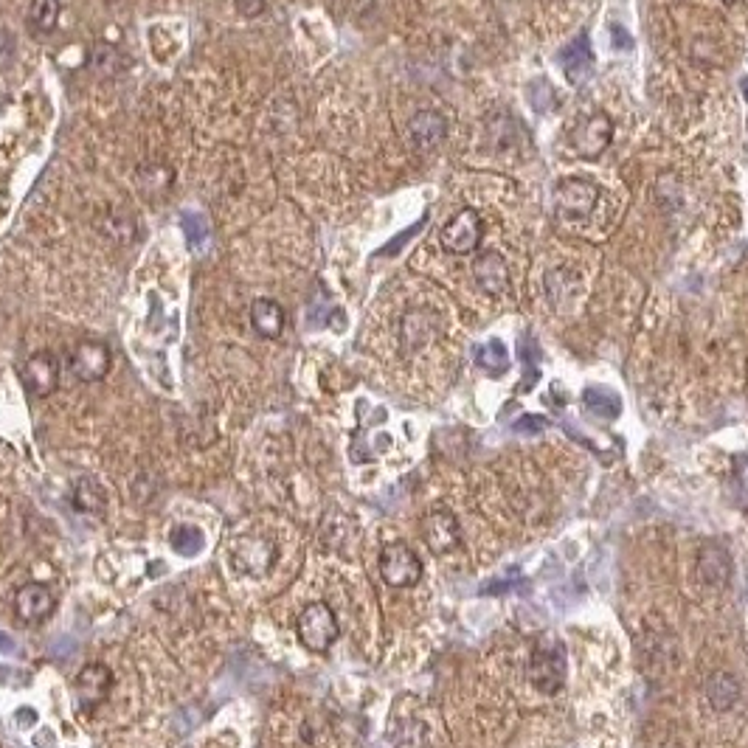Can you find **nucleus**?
<instances>
[{"instance_id": "obj_1", "label": "nucleus", "mask_w": 748, "mask_h": 748, "mask_svg": "<svg viewBox=\"0 0 748 748\" xmlns=\"http://www.w3.org/2000/svg\"><path fill=\"white\" fill-rule=\"evenodd\" d=\"M296 633H299V642L310 653H327L332 644L338 642V636H341L338 616H335V611H332L327 602H321V599L310 602L296 616Z\"/></svg>"}, {"instance_id": "obj_2", "label": "nucleus", "mask_w": 748, "mask_h": 748, "mask_svg": "<svg viewBox=\"0 0 748 748\" xmlns=\"http://www.w3.org/2000/svg\"><path fill=\"white\" fill-rule=\"evenodd\" d=\"M599 200V186L585 178H563L554 186V214L563 223L588 220Z\"/></svg>"}, {"instance_id": "obj_3", "label": "nucleus", "mask_w": 748, "mask_h": 748, "mask_svg": "<svg viewBox=\"0 0 748 748\" xmlns=\"http://www.w3.org/2000/svg\"><path fill=\"white\" fill-rule=\"evenodd\" d=\"M611 141H614V121L608 119V113H602V110L585 113V116H580V119L571 124V150L577 152L580 158H585V161L599 158L602 152L611 147Z\"/></svg>"}, {"instance_id": "obj_4", "label": "nucleus", "mask_w": 748, "mask_h": 748, "mask_svg": "<svg viewBox=\"0 0 748 748\" xmlns=\"http://www.w3.org/2000/svg\"><path fill=\"white\" fill-rule=\"evenodd\" d=\"M566 673H569V664H566V653H563L560 644L543 642L532 650V656H529V681H532V687L546 692V695H554L566 684Z\"/></svg>"}, {"instance_id": "obj_5", "label": "nucleus", "mask_w": 748, "mask_h": 748, "mask_svg": "<svg viewBox=\"0 0 748 748\" xmlns=\"http://www.w3.org/2000/svg\"><path fill=\"white\" fill-rule=\"evenodd\" d=\"M380 577L391 588H414L422 580V560L405 543H389L380 552Z\"/></svg>"}, {"instance_id": "obj_6", "label": "nucleus", "mask_w": 748, "mask_h": 748, "mask_svg": "<svg viewBox=\"0 0 748 748\" xmlns=\"http://www.w3.org/2000/svg\"><path fill=\"white\" fill-rule=\"evenodd\" d=\"M481 234H484V225H481V217L476 209H459L448 223L442 225L439 231V242L442 248L453 256H467L473 254L481 245Z\"/></svg>"}, {"instance_id": "obj_7", "label": "nucleus", "mask_w": 748, "mask_h": 748, "mask_svg": "<svg viewBox=\"0 0 748 748\" xmlns=\"http://www.w3.org/2000/svg\"><path fill=\"white\" fill-rule=\"evenodd\" d=\"M279 557V549L276 543L265 535H245L242 540H237L234 552H231V563L234 569L248 574V577H265L273 563Z\"/></svg>"}, {"instance_id": "obj_8", "label": "nucleus", "mask_w": 748, "mask_h": 748, "mask_svg": "<svg viewBox=\"0 0 748 748\" xmlns=\"http://www.w3.org/2000/svg\"><path fill=\"white\" fill-rule=\"evenodd\" d=\"M422 540L434 554H450L462 546V526L459 518L445 507L431 509L422 518Z\"/></svg>"}, {"instance_id": "obj_9", "label": "nucleus", "mask_w": 748, "mask_h": 748, "mask_svg": "<svg viewBox=\"0 0 748 748\" xmlns=\"http://www.w3.org/2000/svg\"><path fill=\"white\" fill-rule=\"evenodd\" d=\"M57 611V597L45 583H26L15 594V616L23 625H40Z\"/></svg>"}, {"instance_id": "obj_10", "label": "nucleus", "mask_w": 748, "mask_h": 748, "mask_svg": "<svg viewBox=\"0 0 748 748\" xmlns=\"http://www.w3.org/2000/svg\"><path fill=\"white\" fill-rule=\"evenodd\" d=\"M110 689H113V673H110V667H105V664H88V667H82L74 681L79 709L90 715L96 706L105 704Z\"/></svg>"}, {"instance_id": "obj_11", "label": "nucleus", "mask_w": 748, "mask_h": 748, "mask_svg": "<svg viewBox=\"0 0 748 748\" xmlns=\"http://www.w3.org/2000/svg\"><path fill=\"white\" fill-rule=\"evenodd\" d=\"M110 363H113L110 346L102 344V341H82L71 352V372L82 383H99V380H105L107 372H110Z\"/></svg>"}, {"instance_id": "obj_12", "label": "nucleus", "mask_w": 748, "mask_h": 748, "mask_svg": "<svg viewBox=\"0 0 748 748\" xmlns=\"http://www.w3.org/2000/svg\"><path fill=\"white\" fill-rule=\"evenodd\" d=\"M23 386L34 394V397H51L54 391L60 389V360L54 358L51 352H34L23 369Z\"/></svg>"}, {"instance_id": "obj_13", "label": "nucleus", "mask_w": 748, "mask_h": 748, "mask_svg": "<svg viewBox=\"0 0 748 748\" xmlns=\"http://www.w3.org/2000/svg\"><path fill=\"white\" fill-rule=\"evenodd\" d=\"M473 276H476V285H479L487 296H504L509 290V285H512L507 259L498 254V251H484V254L476 256V262H473Z\"/></svg>"}, {"instance_id": "obj_14", "label": "nucleus", "mask_w": 748, "mask_h": 748, "mask_svg": "<svg viewBox=\"0 0 748 748\" xmlns=\"http://www.w3.org/2000/svg\"><path fill=\"white\" fill-rule=\"evenodd\" d=\"M408 135L419 152L436 150L448 138V119L439 110H417L408 121Z\"/></svg>"}, {"instance_id": "obj_15", "label": "nucleus", "mask_w": 748, "mask_h": 748, "mask_svg": "<svg viewBox=\"0 0 748 748\" xmlns=\"http://www.w3.org/2000/svg\"><path fill=\"white\" fill-rule=\"evenodd\" d=\"M248 315H251V327L256 330V335H262L268 341H276L285 332V307L276 299H254Z\"/></svg>"}, {"instance_id": "obj_16", "label": "nucleus", "mask_w": 748, "mask_h": 748, "mask_svg": "<svg viewBox=\"0 0 748 748\" xmlns=\"http://www.w3.org/2000/svg\"><path fill=\"white\" fill-rule=\"evenodd\" d=\"M560 65L566 68V76L571 82H583L585 76L591 74L594 68V54H591V45H588V34H577V40L569 43L560 54H557Z\"/></svg>"}, {"instance_id": "obj_17", "label": "nucleus", "mask_w": 748, "mask_h": 748, "mask_svg": "<svg viewBox=\"0 0 748 748\" xmlns=\"http://www.w3.org/2000/svg\"><path fill=\"white\" fill-rule=\"evenodd\" d=\"M698 574L706 585H720L729 583L732 577V557L723 546H704L698 554Z\"/></svg>"}, {"instance_id": "obj_18", "label": "nucleus", "mask_w": 748, "mask_h": 748, "mask_svg": "<svg viewBox=\"0 0 748 748\" xmlns=\"http://www.w3.org/2000/svg\"><path fill=\"white\" fill-rule=\"evenodd\" d=\"M706 698H709L712 709L726 712V709H732V706L737 704V698H740V681H737L732 673L718 670V673H712L706 678Z\"/></svg>"}, {"instance_id": "obj_19", "label": "nucleus", "mask_w": 748, "mask_h": 748, "mask_svg": "<svg viewBox=\"0 0 748 748\" xmlns=\"http://www.w3.org/2000/svg\"><path fill=\"white\" fill-rule=\"evenodd\" d=\"M71 501L79 512H88V515H105L107 509V493L105 487L90 476H82V479L74 481L71 487Z\"/></svg>"}, {"instance_id": "obj_20", "label": "nucleus", "mask_w": 748, "mask_h": 748, "mask_svg": "<svg viewBox=\"0 0 748 748\" xmlns=\"http://www.w3.org/2000/svg\"><path fill=\"white\" fill-rule=\"evenodd\" d=\"M436 318L428 310H414L403 318V344L411 349H419L422 344L431 341L434 335Z\"/></svg>"}, {"instance_id": "obj_21", "label": "nucleus", "mask_w": 748, "mask_h": 748, "mask_svg": "<svg viewBox=\"0 0 748 748\" xmlns=\"http://www.w3.org/2000/svg\"><path fill=\"white\" fill-rule=\"evenodd\" d=\"M583 403L585 408L599 419H616L622 414V400L614 391L602 389V386H591V389L583 391Z\"/></svg>"}, {"instance_id": "obj_22", "label": "nucleus", "mask_w": 748, "mask_h": 748, "mask_svg": "<svg viewBox=\"0 0 748 748\" xmlns=\"http://www.w3.org/2000/svg\"><path fill=\"white\" fill-rule=\"evenodd\" d=\"M476 366H479L481 372L490 374V377H498V374H504L509 369L507 346L501 344L498 338L487 341V344H481L479 349H476Z\"/></svg>"}, {"instance_id": "obj_23", "label": "nucleus", "mask_w": 748, "mask_h": 748, "mask_svg": "<svg viewBox=\"0 0 748 748\" xmlns=\"http://www.w3.org/2000/svg\"><path fill=\"white\" fill-rule=\"evenodd\" d=\"M60 0H31L29 26L34 34H51L60 23Z\"/></svg>"}, {"instance_id": "obj_24", "label": "nucleus", "mask_w": 748, "mask_h": 748, "mask_svg": "<svg viewBox=\"0 0 748 748\" xmlns=\"http://www.w3.org/2000/svg\"><path fill=\"white\" fill-rule=\"evenodd\" d=\"M169 543H172V549L180 554V557H195V554L203 552V546H206V538H203V532L192 524H180L172 529V535H169Z\"/></svg>"}, {"instance_id": "obj_25", "label": "nucleus", "mask_w": 748, "mask_h": 748, "mask_svg": "<svg viewBox=\"0 0 748 748\" xmlns=\"http://www.w3.org/2000/svg\"><path fill=\"white\" fill-rule=\"evenodd\" d=\"M526 96H529V105L535 107L538 113H549L557 105V96H554V88L546 82V79H532L529 82V90H526Z\"/></svg>"}, {"instance_id": "obj_26", "label": "nucleus", "mask_w": 748, "mask_h": 748, "mask_svg": "<svg viewBox=\"0 0 748 748\" xmlns=\"http://www.w3.org/2000/svg\"><path fill=\"white\" fill-rule=\"evenodd\" d=\"M234 9H237L245 20H254V17L265 15L268 0H234Z\"/></svg>"}, {"instance_id": "obj_27", "label": "nucleus", "mask_w": 748, "mask_h": 748, "mask_svg": "<svg viewBox=\"0 0 748 748\" xmlns=\"http://www.w3.org/2000/svg\"><path fill=\"white\" fill-rule=\"evenodd\" d=\"M518 431H540V428H546V419L538 417H524L518 425H515Z\"/></svg>"}, {"instance_id": "obj_28", "label": "nucleus", "mask_w": 748, "mask_h": 748, "mask_svg": "<svg viewBox=\"0 0 748 748\" xmlns=\"http://www.w3.org/2000/svg\"><path fill=\"white\" fill-rule=\"evenodd\" d=\"M34 746H37V748H57L54 732H51V729H43V732L34 737Z\"/></svg>"}, {"instance_id": "obj_29", "label": "nucleus", "mask_w": 748, "mask_h": 748, "mask_svg": "<svg viewBox=\"0 0 748 748\" xmlns=\"http://www.w3.org/2000/svg\"><path fill=\"white\" fill-rule=\"evenodd\" d=\"M17 723H20V726H34V723H37V712H34V709H20V712H17Z\"/></svg>"}, {"instance_id": "obj_30", "label": "nucleus", "mask_w": 748, "mask_h": 748, "mask_svg": "<svg viewBox=\"0 0 748 748\" xmlns=\"http://www.w3.org/2000/svg\"><path fill=\"white\" fill-rule=\"evenodd\" d=\"M0 647H3L6 653H12V650H15V644L9 642V639H3V633H0Z\"/></svg>"}, {"instance_id": "obj_31", "label": "nucleus", "mask_w": 748, "mask_h": 748, "mask_svg": "<svg viewBox=\"0 0 748 748\" xmlns=\"http://www.w3.org/2000/svg\"><path fill=\"white\" fill-rule=\"evenodd\" d=\"M740 88H743V99H746V102H748V76H746V79H743V82H740Z\"/></svg>"}, {"instance_id": "obj_32", "label": "nucleus", "mask_w": 748, "mask_h": 748, "mask_svg": "<svg viewBox=\"0 0 748 748\" xmlns=\"http://www.w3.org/2000/svg\"><path fill=\"white\" fill-rule=\"evenodd\" d=\"M723 3H737V0H723Z\"/></svg>"}]
</instances>
